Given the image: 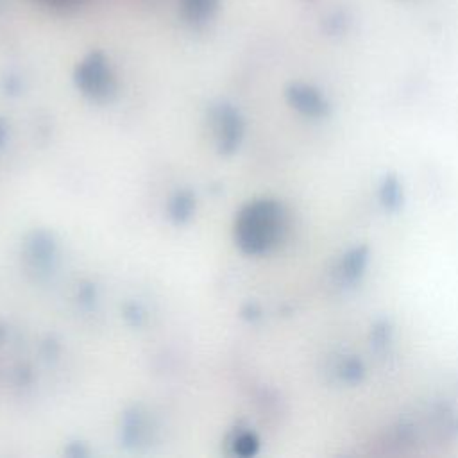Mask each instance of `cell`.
I'll return each instance as SVG.
<instances>
[{
    "label": "cell",
    "mask_w": 458,
    "mask_h": 458,
    "mask_svg": "<svg viewBox=\"0 0 458 458\" xmlns=\"http://www.w3.org/2000/svg\"><path fill=\"white\" fill-rule=\"evenodd\" d=\"M213 7H215V0H186V11L195 18L209 14Z\"/></svg>",
    "instance_id": "6da1fadb"
},
{
    "label": "cell",
    "mask_w": 458,
    "mask_h": 458,
    "mask_svg": "<svg viewBox=\"0 0 458 458\" xmlns=\"http://www.w3.org/2000/svg\"><path fill=\"white\" fill-rule=\"evenodd\" d=\"M48 4H54V5H68V4H73L77 0H45Z\"/></svg>",
    "instance_id": "7a4b0ae2"
},
{
    "label": "cell",
    "mask_w": 458,
    "mask_h": 458,
    "mask_svg": "<svg viewBox=\"0 0 458 458\" xmlns=\"http://www.w3.org/2000/svg\"><path fill=\"white\" fill-rule=\"evenodd\" d=\"M356 258H358V252H356V254H354V259H352V263H354V261H356ZM351 270H352V274H354V272H356V270H360V268H356V267H354V265H352V267H351Z\"/></svg>",
    "instance_id": "3957f363"
}]
</instances>
